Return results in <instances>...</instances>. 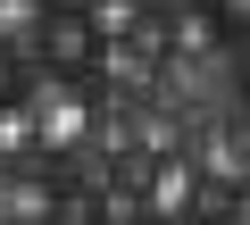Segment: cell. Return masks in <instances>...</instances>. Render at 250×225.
Wrapping results in <instances>:
<instances>
[{
	"instance_id": "277c9868",
	"label": "cell",
	"mask_w": 250,
	"mask_h": 225,
	"mask_svg": "<svg viewBox=\"0 0 250 225\" xmlns=\"http://www.w3.org/2000/svg\"><path fill=\"white\" fill-rule=\"evenodd\" d=\"M192 17H200V34H208V42L250 50V0H192Z\"/></svg>"
},
{
	"instance_id": "5b68a950",
	"label": "cell",
	"mask_w": 250,
	"mask_h": 225,
	"mask_svg": "<svg viewBox=\"0 0 250 225\" xmlns=\"http://www.w3.org/2000/svg\"><path fill=\"white\" fill-rule=\"evenodd\" d=\"M117 225H184V217H167V208H134V217H117Z\"/></svg>"
},
{
	"instance_id": "3957f363",
	"label": "cell",
	"mask_w": 250,
	"mask_h": 225,
	"mask_svg": "<svg viewBox=\"0 0 250 225\" xmlns=\"http://www.w3.org/2000/svg\"><path fill=\"white\" fill-rule=\"evenodd\" d=\"M42 100V59L34 50H17V42H0V125H25V108Z\"/></svg>"
},
{
	"instance_id": "6da1fadb",
	"label": "cell",
	"mask_w": 250,
	"mask_h": 225,
	"mask_svg": "<svg viewBox=\"0 0 250 225\" xmlns=\"http://www.w3.org/2000/svg\"><path fill=\"white\" fill-rule=\"evenodd\" d=\"M25 50L42 59V75H108L117 34H108V9H100V0H50V9L34 17V42Z\"/></svg>"
},
{
	"instance_id": "7a4b0ae2",
	"label": "cell",
	"mask_w": 250,
	"mask_h": 225,
	"mask_svg": "<svg viewBox=\"0 0 250 225\" xmlns=\"http://www.w3.org/2000/svg\"><path fill=\"white\" fill-rule=\"evenodd\" d=\"M117 208H125V200H117L100 175H75V167H67V175H59V200H50V225H117Z\"/></svg>"
}]
</instances>
